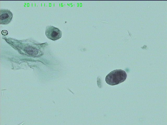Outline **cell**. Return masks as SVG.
I'll return each mask as SVG.
<instances>
[{"instance_id": "cell-3", "label": "cell", "mask_w": 167, "mask_h": 125, "mask_svg": "<svg viewBox=\"0 0 167 125\" xmlns=\"http://www.w3.org/2000/svg\"><path fill=\"white\" fill-rule=\"evenodd\" d=\"M13 14L10 10L6 9H1L0 13V24H7L11 21Z\"/></svg>"}, {"instance_id": "cell-4", "label": "cell", "mask_w": 167, "mask_h": 125, "mask_svg": "<svg viewBox=\"0 0 167 125\" xmlns=\"http://www.w3.org/2000/svg\"><path fill=\"white\" fill-rule=\"evenodd\" d=\"M1 33L3 35H5L8 34V32L7 30H3L2 31Z\"/></svg>"}, {"instance_id": "cell-1", "label": "cell", "mask_w": 167, "mask_h": 125, "mask_svg": "<svg viewBox=\"0 0 167 125\" xmlns=\"http://www.w3.org/2000/svg\"><path fill=\"white\" fill-rule=\"evenodd\" d=\"M127 77V74L124 71L121 69H117L108 74L105 78V80L108 84L114 85L124 81Z\"/></svg>"}, {"instance_id": "cell-2", "label": "cell", "mask_w": 167, "mask_h": 125, "mask_svg": "<svg viewBox=\"0 0 167 125\" xmlns=\"http://www.w3.org/2000/svg\"><path fill=\"white\" fill-rule=\"evenodd\" d=\"M45 34L48 39L54 41L61 38L62 32L57 28L52 26H48L46 27Z\"/></svg>"}]
</instances>
